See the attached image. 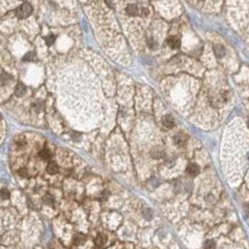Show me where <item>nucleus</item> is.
Instances as JSON below:
<instances>
[{
    "instance_id": "obj_1",
    "label": "nucleus",
    "mask_w": 249,
    "mask_h": 249,
    "mask_svg": "<svg viewBox=\"0 0 249 249\" xmlns=\"http://www.w3.org/2000/svg\"><path fill=\"white\" fill-rule=\"evenodd\" d=\"M31 11H32V8H31V6L29 4H23V5H21L18 7L16 13H17V16L20 19H23V17H26L29 14L31 13Z\"/></svg>"
},
{
    "instance_id": "obj_2",
    "label": "nucleus",
    "mask_w": 249,
    "mask_h": 249,
    "mask_svg": "<svg viewBox=\"0 0 249 249\" xmlns=\"http://www.w3.org/2000/svg\"><path fill=\"white\" fill-rule=\"evenodd\" d=\"M186 172H187V174L188 175H191V177H195L199 174V172H200V168H199V166L197 164H188L187 167H186Z\"/></svg>"
},
{
    "instance_id": "obj_3",
    "label": "nucleus",
    "mask_w": 249,
    "mask_h": 249,
    "mask_svg": "<svg viewBox=\"0 0 249 249\" xmlns=\"http://www.w3.org/2000/svg\"><path fill=\"white\" fill-rule=\"evenodd\" d=\"M187 135L185 134V133H178L176 136H175V143L177 144V145H179V147H182L184 145L186 142H187Z\"/></svg>"
},
{
    "instance_id": "obj_4",
    "label": "nucleus",
    "mask_w": 249,
    "mask_h": 249,
    "mask_svg": "<svg viewBox=\"0 0 249 249\" xmlns=\"http://www.w3.org/2000/svg\"><path fill=\"white\" fill-rule=\"evenodd\" d=\"M168 45L170 46L171 49H178L180 46V39L176 36H172L168 38Z\"/></svg>"
},
{
    "instance_id": "obj_5",
    "label": "nucleus",
    "mask_w": 249,
    "mask_h": 249,
    "mask_svg": "<svg viewBox=\"0 0 249 249\" xmlns=\"http://www.w3.org/2000/svg\"><path fill=\"white\" fill-rule=\"evenodd\" d=\"M214 52H215V54H216L217 58H223L224 55H225V49H224V46L217 44V45L214 46Z\"/></svg>"
},
{
    "instance_id": "obj_6",
    "label": "nucleus",
    "mask_w": 249,
    "mask_h": 249,
    "mask_svg": "<svg viewBox=\"0 0 249 249\" xmlns=\"http://www.w3.org/2000/svg\"><path fill=\"white\" fill-rule=\"evenodd\" d=\"M106 241H107V238L104 234H98L95 236V239H94V242H95L96 247H102L106 243Z\"/></svg>"
},
{
    "instance_id": "obj_7",
    "label": "nucleus",
    "mask_w": 249,
    "mask_h": 249,
    "mask_svg": "<svg viewBox=\"0 0 249 249\" xmlns=\"http://www.w3.org/2000/svg\"><path fill=\"white\" fill-rule=\"evenodd\" d=\"M162 122H163V124H164L167 128H172V127L175 126V120H173V118H172L171 115H165V117H163Z\"/></svg>"
},
{
    "instance_id": "obj_8",
    "label": "nucleus",
    "mask_w": 249,
    "mask_h": 249,
    "mask_svg": "<svg viewBox=\"0 0 249 249\" xmlns=\"http://www.w3.org/2000/svg\"><path fill=\"white\" fill-rule=\"evenodd\" d=\"M24 94H26V87H24V84L18 83V84L15 87V95L17 97H22Z\"/></svg>"
},
{
    "instance_id": "obj_9",
    "label": "nucleus",
    "mask_w": 249,
    "mask_h": 249,
    "mask_svg": "<svg viewBox=\"0 0 249 249\" xmlns=\"http://www.w3.org/2000/svg\"><path fill=\"white\" fill-rule=\"evenodd\" d=\"M74 243L76 245V246H79V245H83L84 242H85V235L82 234V233H78V234H76L74 236Z\"/></svg>"
},
{
    "instance_id": "obj_10",
    "label": "nucleus",
    "mask_w": 249,
    "mask_h": 249,
    "mask_svg": "<svg viewBox=\"0 0 249 249\" xmlns=\"http://www.w3.org/2000/svg\"><path fill=\"white\" fill-rule=\"evenodd\" d=\"M47 172L50 174H56L59 172V166L56 165L55 163H50L47 165Z\"/></svg>"
},
{
    "instance_id": "obj_11",
    "label": "nucleus",
    "mask_w": 249,
    "mask_h": 249,
    "mask_svg": "<svg viewBox=\"0 0 249 249\" xmlns=\"http://www.w3.org/2000/svg\"><path fill=\"white\" fill-rule=\"evenodd\" d=\"M126 13L129 14V15H131V16L137 15V14H138V7L134 6V5H129V6L126 7Z\"/></svg>"
},
{
    "instance_id": "obj_12",
    "label": "nucleus",
    "mask_w": 249,
    "mask_h": 249,
    "mask_svg": "<svg viewBox=\"0 0 249 249\" xmlns=\"http://www.w3.org/2000/svg\"><path fill=\"white\" fill-rule=\"evenodd\" d=\"M39 157L43 160H47L51 157V152H50L48 149H43V150L39 151Z\"/></svg>"
},
{
    "instance_id": "obj_13",
    "label": "nucleus",
    "mask_w": 249,
    "mask_h": 249,
    "mask_svg": "<svg viewBox=\"0 0 249 249\" xmlns=\"http://www.w3.org/2000/svg\"><path fill=\"white\" fill-rule=\"evenodd\" d=\"M150 156L154 158V159H160L163 157V151L160 150V149H154L153 151L150 152Z\"/></svg>"
},
{
    "instance_id": "obj_14",
    "label": "nucleus",
    "mask_w": 249,
    "mask_h": 249,
    "mask_svg": "<svg viewBox=\"0 0 249 249\" xmlns=\"http://www.w3.org/2000/svg\"><path fill=\"white\" fill-rule=\"evenodd\" d=\"M143 216H144V218H146L147 220H149V219L153 218V211H152L150 209L146 208V209L143 210Z\"/></svg>"
},
{
    "instance_id": "obj_15",
    "label": "nucleus",
    "mask_w": 249,
    "mask_h": 249,
    "mask_svg": "<svg viewBox=\"0 0 249 249\" xmlns=\"http://www.w3.org/2000/svg\"><path fill=\"white\" fill-rule=\"evenodd\" d=\"M203 248L204 249H216V243H215V241H212V240H207V241L204 242V245H203Z\"/></svg>"
},
{
    "instance_id": "obj_16",
    "label": "nucleus",
    "mask_w": 249,
    "mask_h": 249,
    "mask_svg": "<svg viewBox=\"0 0 249 249\" xmlns=\"http://www.w3.org/2000/svg\"><path fill=\"white\" fill-rule=\"evenodd\" d=\"M35 58H36L35 52H28V53L23 57V61H32Z\"/></svg>"
},
{
    "instance_id": "obj_17",
    "label": "nucleus",
    "mask_w": 249,
    "mask_h": 249,
    "mask_svg": "<svg viewBox=\"0 0 249 249\" xmlns=\"http://www.w3.org/2000/svg\"><path fill=\"white\" fill-rule=\"evenodd\" d=\"M44 201H45L47 204H50V205H51L53 202H54V197H53L51 194H46V195H45V197H44Z\"/></svg>"
},
{
    "instance_id": "obj_18",
    "label": "nucleus",
    "mask_w": 249,
    "mask_h": 249,
    "mask_svg": "<svg viewBox=\"0 0 249 249\" xmlns=\"http://www.w3.org/2000/svg\"><path fill=\"white\" fill-rule=\"evenodd\" d=\"M54 41H55V36L54 35H50V36H47L45 38V42H46L47 45H52L53 43H54Z\"/></svg>"
},
{
    "instance_id": "obj_19",
    "label": "nucleus",
    "mask_w": 249,
    "mask_h": 249,
    "mask_svg": "<svg viewBox=\"0 0 249 249\" xmlns=\"http://www.w3.org/2000/svg\"><path fill=\"white\" fill-rule=\"evenodd\" d=\"M1 198L2 200H8L9 198V192L7 189H1Z\"/></svg>"
},
{
    "instance_id": "obj_20",
    "label": "nucleus",
    "mask_w": 249,
    "mask_h": 249,
    "mask_svg": "<svg viewBox=\"0 0 249 249\" xmlns=\"http://www.w3.org/2000/svg\"><path fill=\"white\" fill-rule=\"evenodd\" d=\"M147 44H148V46H149L150 49H155V47H156V42L154 41V39H148Z\"/></svg>"
},
{
    "instance_id": "obj_21",
    "label": "nucleus",
    "mask_w": 249,
    "mask_h": 249,
    "mask_svg": "<svg viewBox=\"0 0 249 249\" xmlns=\"http://www.w3.org/2000/svg\"><path fill=\"white\" fill-rule=\"evenodd\" d=\"M18 174H20L22 178H26V177H28V171H26V168H21V170L18 171Z\"/></svg>"
},
{
    "instance_id": "obj_22",
    "label": "nucleus",
    "mask_w": 249,
    "mask_h": 249,
    "mask_svg": "<svg viewBox=\"0 0 249 249\" xmlns=\"http://www.w3.org/2000/svg\"><path fill=\"white\" fill-rule=\"evenodd\" d=\"M7 79H8V75L5 74V72H2V73H1V84H2V85L5 84V81H6Z\"/></svg>"
},
{
    "instance_id": "obj_23",
    "label": "nucleus",
    "mask_w": 249,
    "mask_h": 249,
    "mask_svg": "<svg viewBox=\"0 0 249 249\" xmlns=\"http://www.w3.org/2000/svg\"><path fill=\"white\" fill-rule=\"evenodd\" d=\"M79 136H80V134H77V133H74V134H72V138H74L75 141H77L79 138Z\"/></svg>"
},
{
    "instance_id": "obj_24",
    "label": "nucleus",
    "mask_w": 249,
    "mask_h": 249,
    "mask_svg": "<svg viewBox=\"0 0 249 249\" xmlns=\"http://www.w3.org/2000/svg\"><path fill=\"white\" fill-rule=\"evenodd\" d=\"M245 210H246V212H247V215L249 216V204H246L245 205Z\"/></svg>"
},
{
    "instance_id": "obj_25",
    "label": "nucleus",
    "mask_w": 249,
    "mask_h": 249,
    "mask_svg": "<svg viewBox=\"0 0 249 249\" xmlns=\"http://www.w3.org/2000/svg\"><path fill=\"white\" fill-rule=\"evenodd\" d=\"M141 13H143V15H146V14L148 13V9H146V8H143V11H141Z\"/></svg>"
},
{
    "instance_id": "obj_26",
    "label": "nucleus",
    "mask_w": 249,
    "mask_h": 249,
    "mask_svg": "<svg viewBox=\"0 0 249 249\" xmlns=\"http://www.w3.org/2000/svg\"><path fill=\"white\" fill-rule=\"evenodd\" d=\"M248 127H249V120H248Z\"/></svg>"
}]
</instances>
